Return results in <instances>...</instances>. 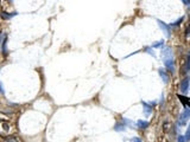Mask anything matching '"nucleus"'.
<instances>
[{
	"label": "nucleus",
	"instance_id": "obj_20",
	"mask_svg": "<svg viewBox=\"0 0 190 142\" xmlns=\"http://www.w3.org/2000/svg\"><path fill=\"white\" fill-rule=\"evenodd\" d=\"M0 91H1V92H4V90H3V86H1V84H0Z\"/></svg>",
	"mask_w": 190,
	"mask_h": 142
},
{
	"label": "nucleus",
	"instance_id": "obj_19",
	"mask_svg": "<svg viewBox=\"0 0 190 142\" xmlns=\"http://www.w3.org/2000/svg\"><path fill=\"white\" fill-rule=\"evenodd\" d=\"M131 142H141V140H140L139 137H133V139L131 140Z\"/></svg>",
	"mask_w": 190,
	"mask_h": 142
},
{
	"label": "nucleus",
	"instance_id": "obj_11",
	"mask_svg": "<svg viewBox=\"0 0 190 142\" xmlns=\"http://www.w3.org/2000/svg\"><path fill=\"white\" fill-rule=\"evenodd\" d=\"M114 130H115V131H124V130H125V124H124V122H122V123H116V124L114 125Z\"/></svg>",
	"mask_w": 190,
	"mask_h": 142
},
{
	"label": "nucleus",
	"instance_id": "obj_4",
	"mask_svg": "<svg viewBox=\"0 0 190 142\" xmlns=\"http://www.w3.org/2000/svg\"><path fill=\"white\" fill-rule=\"evenodd\" d=\"M158 24H159L161 29L165 32L166 37H170V26H169V25H166V24H165L164 21H162V20H158Z\"/></svg>",
	"mask_w": 190,
	"mask_h": 142
},
{
	"label": "nucleus",
	"instance_id": "obj_2",
	"mask_svg": "<svg viewBox=\"0 0 190 142\" xmlns=\"http://www.w3.org/2000/svg\"><path fill=\"white\" fill-rule=\"evenodd\" d=\"M190 78L189 77H185L183 81L181 82V85H179V90L182 91V92H187L188 90H189V85H190Z\"/></svg>",
	"mask_w": 190,
	"mask_h": 142
},
{
	"label": "nucleus",
	"instance_id": "obj_9",
	"mask_svg": "<svg viewBox=\"0 0 190 142\" xmlns=\"http://www.w3.org/2000/svg\"><path fill=\"white\" fill-rule=\"evenodd\" d=\"M189 71H190V53L187 56V60H185V65H184V71H183V72L187 74V72H189Z\"/></svg>",
	"mask_w": 190,
	"mask_h": 142
},
{
	"label": "nucleus",
	"instance_id": "obj_13",
	"mask_svg": "<svg viewBox=\"0 0 190 142\" xmlns=\"http://www.w3.org/2000/svg\"><path fill=\"white\" fill-rule=\"evenodd\" d=\"M189 38H190V23L188 24V26L185 29V39L189 40Z\"/></svg>",
	"mask_w": 190,
	"mask_h": 142
},
{
	"label": "nucleus",
	"instance_id": "obj_10",
	"mask_svg": "<svg viewBox=\"0 0 190 142\" xmlns=\"http://www.w3.org/2000/svg\"><path fill=\"white\" fill-rule=\"evenodd\" d=\"M5 142H23V141L17 136H7L5 137Z\"/></svg>",
	"mask_w": 190,
	"mask_h": 142
},
{
	"label": "nucleus",
	"instance_id": "obj_16",
	"mask_svg": "<svg viewBox=\"0 0 190 142\" xmlns=\"http://www.w3.org/2000/svg\"><path fill=\"white\" fill-rule=\"evenodd\" d=\"M177 142H187L185 136H184V135H179V136L177 137Z\"/></svg>",
	"mask_w": 190,
	"mask_h": 142
},
{
	"label": "nucleus",
	"instance_id": "obj_7",
	"mask_svg": "<svg viewBox=\"0 0 190 142\" xmlns=\"http://www.w3.org/2000/svg\"><path fill=\"white\" fill-rule=\"evenodd\" d=\"M137 125H138V128L140 129H146L149 127V122L147 121H142V120H139L137 122Z\"/></svg>",
	"mask_w": 190,
	"mask_h": 142
},
{
	"label": "nucleus",
	"instance_id": "obj_12",
	"mask_svg": "<svg viewBox=\"0 0 190 142\" xmlns=\"http://www.w3.org/2000/svg\"><path fill=\"white\" fill-rule=\"evenodd\" d=\"M13 15H15V13H6V12H3V14H1V17L4 18V19H10V18H12Z\"/></svg>",
	"mask_w": 190,
	"mask_h": 142
},
{
	"label": "nucleus",
	"instance_id": "obj_18",
	"mask_svg": "<svg viewBox=\"0 0 190 142\" xmlns=\"http://www.w3.org/2000/svg\"><path fill=\"white\" fill-rule=\"evenodd\" d=\"M146 51H147V53H150V54H152V56H155L153 51H151V47H146Z\"/></svg>",
	"mask_w": 190,
	"mask_h": 142
},
{
	"label": "nucleus",
	"instance_id": "obj_14",
	"mask_svg": "<svg viewBox=\"0 0 190 142\" xmlns=\"http://www.w3.org/2000/svg\"><path fill=\"white\" fill-rule=\"evenodd\" d=\"M182 21H183V17H182V18H179L178 20H176L175 23H172V24H170V25H169V26H178V25H179V24H181Z\"/></svg>",
	"mask_w": 190,
	"mask_h": 142
},
{
	"label": "nucleus",
	"instance_id": "obj_5",
	"mask_svg": "<svg viewBox=\"0 0 190 142\" xmlns=\"http://www.w3.org/2000/svg\"><path fill=\"white\" fill-rule=\"evenodd\" d=\"M177 97L179 98V101L183 103L184 107H190V100L188 97H184V96H182V95H177Z\"/></svg>",
	"mask_w": 190,
	"mask_h": 142
},
{
	"label": "nucleus",
	"instance_id": "obj_8",
	"mask_svg": "<svg viewBox=\"0 0 190 142\" xmlns=\"http://www.w3.org/2000/svg\"><path fill=\"white\" fill-rule=\"evenodd\" d=\"M141 103H142V106H144V108H145V109H144V111H145V114H146V115H150V114L152 113V108L150 107L151 104L146 103V102H141Z\"/></svg>",
	"mask_w": 190,
	"mask_h": 142
},
{
	"label": "nucleus",
	"instance_id": "obj_6",
	"mask_svg": "<svg viewBox=\"0 0 190 142\" xmlns=\"http://www.w3.org/2000/svg\"><path fill=\"white\" fill-rule=\"evenodd\" d=\"M158 72H159V76L162 77L163 82H164V83H168V81H169V77H168V75H166L165 70H164V69H159V70H158Z\"/></svg>",
	"mask_w": 190,
	"mask_h": 142
},
{
	"label": "nucleus",
	"instance_id": "obj_17",
	"mask_svg": "<svg viewBox=\"0 0 190 142\" xmlns=\"http://www.w3.org/2000/svg\"><path fill=\"white\" fill-rule=\"evenodd\" d=\"M163 44H164V42H163V40H162V42H158V43L153 44V47H161V46H163Z\"/></svg>",
	"mask_w": 190,
	"mask_h": 142
},
{
	"label": "nucleus",
	"instance_id": "obj_1",
	"mask_svg": "<svg viewBox=\"0 0 190 142\" xmlns=\"http://www.w3.org/2000/svg\"><path fill=\"white\" fill-rule=\"evenodd\" d=\"M189 117H190V107L187 108V109L184 110V111L181 114V116H179V122H178V123H179L181 125L185 124V122H187V120H188Z\"/></svg>",
	"mask_w": 190,
	"mask_h": 142
},
{
	"label": "nucleus",
	"instance_id": "obj_15",
	"mask_svg": "<svg viewBox=\"0 0 190 142\" xmlns=\"http://www.w3.org/2000/svg\"><path fill=\"white\" fill-rule=\"evenodd\" d=\"M185 140H187V142L188 141H190V124H189V127H188V129H187V133H185Z\"/></svg>",
	"mask_w": 190,
	"mask_h": 142
},
{
	"label": "nucleus",
	"instance_id": "obj_3",
	"mask_svg": "<svg viewBox=\"0 0 190 142\" xmlns=\"http://www.w3.org/2000/svg\"><path fill=\"white\" fill-rule=\"evenodd\" d=\"M164 64L166 66V69L170 70L171 72H173L175 71V63H173V59L171 57H168V58H165V62H164Z\"/></svg>",
	"mask_w": 190,
	"mask_h": 142
}]
</instances>
